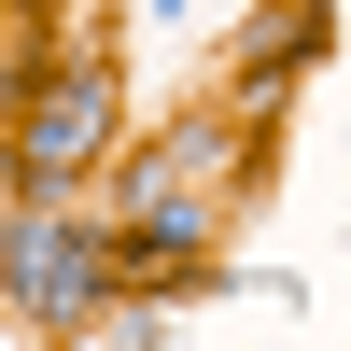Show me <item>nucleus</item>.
Masks as SVG:
<instances>
[{
    "label": "nucleus",
    "mask_w": 351,
    "mask_h": 351,
    "mask_svg": "<svg viewBox=\"0 0 351 351\" xmlns=\"http://www.w3.org/2000/svg\"><path fill=\"white\" fill-rule=\"evenodd\" d=\"M84 281H99V253H84L71 225H28V295H43V309H84Z\"/></svg>",
    "instance_id": "f257e3e1"
},
{
    "label": "nucleus",
    "mask_w": 351,
    "mask_h": 351,
    "mask_svg": "<svg viewBox=\"0 0 351 351\" xmlns=\"http://www.w3.org/2000/svg\"><path fill=\"white\" fill-rule=\"evenodd\" d=\"M84 141H99V84H84V99H43V127H28V155H43V169H71Z\"/></svg>",
    "instance_id": "f03ea898"
}]
</instances>
